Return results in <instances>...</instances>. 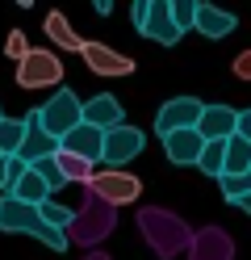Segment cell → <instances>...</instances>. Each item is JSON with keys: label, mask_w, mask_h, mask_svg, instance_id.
I'll list each match as a JSON object with an SVG mask.
<instances>
[{"label": "cell", "mask_w": 251, "mask_h": 260, "mask_svg": "<svg viewBox=\"0 0 251 260\" xmlns=\"http://www.w3.org/2000/svg\"><path fill=\"white\" fill-rule=\"evenodd\" d=\"M0 231H9V235H29V239L46 243L50 252H63L67 243H71V235H67L63 226L50 222V218L42 214L38 202H21L17 193H5V198H0Z\"/></svg>", "instance_id": "6da1fadb"}, {"label": "cell", "mask_w": 251, "mask_h": 260, "mask_svg": "<svg viewBox=\"0 0 251 260\" xmlns=\"http://www.w3.org/2000/svg\"><path fill=\"white\" fill-rule=\"evenodd\" d=\"M138 231H142V239L151 243V252H155L159 260H172L180 252H189L193 248V235H197L184 218H176L172 210H163V206L138 210Z\"/></svg>", "instance_id": "7a4b0ae2"}, {"label": "cell", "mask_w": 251, "mask_h": 260, "mask_svg": "<svg viewBox=\"0 0 251 260\" xmlns=\"http://www.w3.org/2000/svg\"><path fill=\"white\" fill-rule=\"evenodd\" d=\"M113 210H117V206H109L105 198L88 193V198H84V206L76 210V222L67 226L71 243H80V248H92V243H100V239L113 231V218H117Z\"/></svg>", "instance_id": "3957f363"}, {"label": "cell", "mask_w": 251, "mask_h": 260, "mask_svg": "<svg viewBox=\"0 0 251 260\" xmlns=\"http://www.w3.org/2000/svg\"><path fill=\"white\" fill-rule=\"evenodd\" d=\"M84 189L96 193V198H105L109 206H130V202H138L142 181H138L134 172H126V168H109V164H105V172H96Z\"/></svg>", "instance_id": "277c9868"}, {"label": "cell", "mask_w": 251, "mask_h": 260, "mask_svg": "<svg viewBox=\"0 0 251 260\" xmlns=\"http://www.w3.org/2000/svg\"><path fill=\"white\" fill-rule=\"evenodd\" d=\"M38 113H42V126H46L50 135L63 143V135H67V130H76V126L84 122V101H80L71 88H59L46 105H38Z\"/></svg>", "instance_id": "5b68a950"}, {"label": "cell", "mask_w": 251, "mask_h": 260, "mask_svg": "<svg viewBox=\"0 0 251 260\" xmlns=\"http://www.w3.org/2000/svg\"><path fill=\"white\" fill-rule=\"evenodd\" d=\"M63 80V59L50 51H29L17 59V88H50Z\"/></svg>", "instance_id": "8992f818"}, {"label": "cell", "mask_w": 251, "mask_h": 260, "mask_svg": "<svg viewBox=\"0 0 251 260\" xmlns=\"http://www.w3.org/2000/svg\"><path fill=\"white\" fill-rule=\"evenodd\" d=\"M205 105L197 101V96H172V101H163L159 113H155V135H172V130H184V126H197Z\"/></svg>", "instance_id": "52a82bcc"}, {"label": "cell", "mask_w": 251, "mask_h": 260, "mask_svg": "<svg viewBox=\"0 0 251 260\" xmlns=\"http://www.w3.org/2000/svg\"><path fill=\"white\" fill-rule=\"evenodd\" d=\"M142 143H147V135L138 126H113V130H105V159L100 164H109V168H126L134 155L142 151Z\"/></svg>", "instance_id": "ba28073f"}, {"label": "cell", "mask_w": 251, "mask_h": 260, "mask_svg": "<svg viewBox=\"0 0 251 260\" xmlns=\"http://www.w3.org/2000/svg\"><path fill=\"white\" fill-rule=\"evenodd\" d=\"M138 34L151 38V42H159V46H176L184 38V29H180V21H176V13H172L167 0H151V13H147V21L138 25Z\"/></svg>", "instance_id": "9c48e42d"}, {"label": "cell", "mask_w": 251, "mask_h": 260, "mask_svg": "<svg viewBox=\"0 0 251 260\" xmlns=\"http://www.w3.org/2000/svg\"><path fill=\"white\" fill-rule=\"evenodd\" d=\"M84 68H88L92 76H130L134 59L122 55V51H113V46H105V42L88 38V46H84Z\"/></svg>", "instance_id": "30bf717a"}, {"label": "cell", "mask_w": 251, "mask_h": 260, "mask_svg": "<svg viewBox=\"0 0 251 260\" xmlns=\"http://www.w3.org/2000/svg\"><path fill=\"white\" fill-rule=\"evenodd\" d=\"M205 135H201V126H184V130H172V135H163V151L172 164H197L201 151H205Z\"/></svg>", "instance_id": "8fae6325"}, {"label": "cell", "mask_w": 251, "mask_h": 260, "mask_svg": "<svg viewBox=\"0 0 251 260\" xmlns=\"http://www.w3.org/2000/svg\"><path fill=\"white\" fill-rule=\"evenodd\" d=\"M189 260H234V239L222 231V226H201L193 235Z\"/></svg>", "instance_id": "7c38bea8"}, {"label": "cell", "mask_w": 251, "mask_h": 260, "mask_svg": "<svg viewBox=\"0 0 251 260\" xmlns=\"http://www.w3.org/2000/svg\"><path fill=\"white\" fill-rule=\"evenodd\" d=\"M59 147L67 151H76V155H88V159H105V126H96V122H80L76 130H67Z\"/></svg>", "instance_id": "4fadbf2b"}, {"label": "cell", "mask_w": 251, "mask_h": 260, "mask_svg": "<svg viewBox=\"0 0 251 260\" xmlns=\"http://www.w3.org/2000/svg\"><path fill=\"white\" fill-rule=\"evenodd\" d=\"M239 113L243 109H230V105H205L197 126H201L205 139H234L239 135Z\"/></svg>", "instance_id": "5bb4252c"}, {"label": "cell", "mask_w": 251, "mask_h": 260, "mask_svg": "<svg viewBox=\"0 0 251 260\" xmlns=\"http://www.w3.org/2000/svg\"><path fill=\"white\" fill-rule=\"evenodd\" d=\"M42 29H46V38L55 42L59 51H76V55H84V46H88V38L76 34V25L67 21V13H59V9H50V13H46Z\"/></svg>", "instance_id": "9a60e30c"}, {"label": "cell", "mask_w": 251, "mask_h": 260, "mask_svg": "<svg viewBox=\"0 0 251 260\" xmlns=\"http://www.w3.org/2000/svg\"><path fill=\"white\" fill-rule=\"evenodd\" d=\"M25 118H29V135H25V143H21V151H17V155H25L29 164H33V159H42V155H55L59 151V139L42 126V113L33 109V113H25Z\"/></svg>", "instance_id": "2e32d148"}, {"label": "cell", "mask_w": 251, "mask_h": 260, "mask_svg": "<svg viewBox=\"0 0 251 260\" xmlns=\"http://www.w3.org/2000/svg\"><path fill=\"white\" fill-rule=\"evenodd\" d=\"M234 25H239V17H234L230 9H218V5H205V0H201L197 29H201L205 38H226V34H234Z\"/></svg>", "instance_id": "e0dca14e"}, {"label": "cell", "mask_w": 251, "mask_h": 260, "mask_svg": "<svg viewBox=\"0 0 251 260\" xmlns=\"http://www.w3.org/2000/svg\"><path fill=\"white\" fill-rule=\"evenodd\" d=\"M84 122H96V126L113 130V126H122V122H126V109L117 105V96H109V92H96L92 101H84Z\"/></svg>", "instance_id": "ac0fdd59"}, {"label": "cell", "mask_w": 251, "mask_h": 260, "mask_svg": "<svg viewBox=\"0 0 251 260\" xmlns=\"http://www.w3.org/2000/svg\"><path fill=\"white\" fill-rule=\"evenodd\" d=\"M226 143L230 139H209L205 151H201V159H197V168L205 172L209 181H222V172H226Z\"/></svg>", "instance_id": "d6986e66"}, {"label": "cell", "mask_w": 251, "mask_h": 260, "mask_svg": "<svg viewBox=\"0 0 251 260\" xmlns=\"http://www.w3.org/2000/svg\"><path fill=\"white\" fill-rule=\"evenodd\" d=\"M55 155H59V164H63V172H67V181L88 185L92 176H96V159H88V155H76V151H67V147H59Z\"/></svg>", "instance_id": "ffe728a7"}, {"label": "cell", "mask_w": 251, "mask_h": 260, "mask_svg": "<svg viewBox=\"0 0 251 260\" xmlns=\"http://www.w3.org/2000/svg\"><path fill=\"white\" fill-rule=\"evenodd\" d=\"M29 135V118H0V155H17Z\"/></svg>", "instance_id": "44dd1931"}, {"label": "cell", "mask_w": 251, "mask_h": 260, "mask_svg": "<svg viewBox=\"0 0 251 260\" xmlns=\"http://www.w3.org/2000/svg\"><path fill=\"white\" fill-rule=\"evenodd\" d=\"M9 193H17V198H21V202H38V206H42V202H46V198H50V193H55V189L46 185V176H42L38 168H29V172H25L21 181H17V185L9 189Z\"/></svg>", "instance_id": "7402d4cb"}, {"label": "cell", "mask_w": 251, "mask_h": 260, "mask_svg": "<svg viewBox=\"0 0 251 260\" xmlns=\"http://www.w3.org/2000/svg\"><path fill=\"white\" fill-rule=\"evenodd\" d=\"M226 172H251V139L243 135H234L226 143ZM222 172V176H226Z\"/></svg>", "instance_id": "603a6c76"}, {"label": "cell", "mask_w": 251, "mask_h": 260, "mask_svg": "<svg viewBox=\"0 0 251 260\" xmlns=\"http://www.w3.org/2000/svg\"><path fill=\"white\" fill-rule=\"evenodd\" d=\"M33 168L46 176V185H50V189L71 185V181H67V172H63V164H59V155H42V159H33Z\"/></svg>", "instance_id": "cb8c5ba5"}, {"label": "cell", "mask_w": 251, "mask_h": 260, "mask_svg": "<svg viewBox=\"0 0 251 260\" xmlns=\"http://www.w3.org/2000/svg\"><path fill=\"white\" fill-rule=\"evenodd\" d=\"M218 185H222V198L234 202V198H243V193H251V172H226Z\"/></svg>", "instance_id": "d4e9b609"}, {"label": "cell", "mask_w": 251, "mask_h": 260, "mask_svg": "<svg viewBox=\"0 0 251 260\" xmlns=\"http://www.w3.org/2000/svg\"><path fill=\"white\" fill-rule=\"evenodd\" d=\"M167 5H172L180 29H197V9H201V0H167Z\"/></svg>", "instance_id": "484cf974"}, {"label": "cell", "mask_w": 251, "mask_h": 260, "mask_svg": "<svg viewBox=\"0 0 251 260\" xmlns=\"http://www.w3.org/2000/svg\"><path fill=\"white\" fill-rule=\"evenodd\" d=\"M42 214H46L50 222H55V226H63V231L76 222V210H67V206H59V202H50V198L42 202Z\"/></svg>", "instance_id": "4316f807"}, {"label": "cell", "mask_w": 251, "mask_h": 260, "mask_svg": "<svg viewBox=\"0 0 251 260\" xmlns=\"http://www.w3.org/2000/svg\"><path fill=\"white\" fill-rule=\"evenodd\" d=\"M33 51V46H29V38H25V29H13V34L5 38V55L9 59H25Z\"/></svg>", "instance_id": "83f0119b"}, {"label": "cell", "mask_w": 251, "mask_h": 260, "mask_svg": "<svg viewBox=\"0 0 251 260\" xmlns=\"http://www.w3.org/2000/svg\"><path fill=\"white\" fill-rule=\"evenodd\" d=\"M230 72L239 76V80H247V84H251V51H239V55H234V63H230Z\"/></svg>", "instance_id": "f1b7e54d"}, {"label": "cell", "mask_w": 251, "mask_h": 260, "mask_svg": "<svg viewBox=\"0 0 251 260\" xmlns=\"http://www.w3.org/2000/svg\"><path fill=\"white\" fill-rule=\"evenodd\" d=\"M9 155H0V193H9Z\"/></svg>", "instance_id": "f546056e"}, {"label": "cell", "mask_w": 251, "mask_h": 260, "mask_svg": "<svg viewBox=\"0 0 251 260\" xmlns=\"http://www.w3.org/2000/svg\"><path fill=\"white\" fill-rule=\"evenodd\" d=\"M239 135H243V139H251V109H243V113H239Z\"/></svg>", "instance_id": "4dcf8cb0"}, {"label": "cell", "mask_w": 251, "mask_h": 260, "mask_svg": "<svg viewBox=\"0 0 251 260\" xmlns=\"http://www.w3.org/2000/svg\"><path fill=\"white\" fill-rule=\"evenodd\" d=\"M230 206H234V210H243V214H251V193H243V198H234Z\"/></svg>", "instance_id": "1f68e13d"}, {"label": "cell", "mask_w": 251, "mask_h": 260, "mask_svg": "<svg viewBox=\"0 0 251 260\" xmlns=\"http://www.w3.org/2000/svg\"><path fill=\"white\" fill-rule=\"evenodd\" d=\"M92 9H96V13H100V17H105V13H109V9H113V0H92Z\"/></svg>", "instance_id": "d6a6232c"}, {"label": "cell", "mask_w": 251, "mask_h": 260, "mask_svg": "<svg viewBox=\"0 0 251 260\" xmlns=\"http://www.w3.org/2000/svg\"><path fill=\"white\" fill-rule=\"evenodd\" d=\"M84 260H109L105 252H88V256H84Z\"/></svg>", "instance_id": "836d02e7"}, {"label": "cell", "mask_w": 251, "mask_h": 260, "mask_svg": "<svg viewBox=\"0 0 251 260\" xmlns=\"http://www.w3.org/2000/svg\"><path fill=\"white\" fill-rule=\"evenodd\" d=\"M0 118H5V113H0Z\"/></svg>", "instance_id": "e575fe53"}]
</instances>
